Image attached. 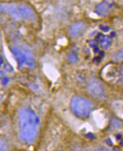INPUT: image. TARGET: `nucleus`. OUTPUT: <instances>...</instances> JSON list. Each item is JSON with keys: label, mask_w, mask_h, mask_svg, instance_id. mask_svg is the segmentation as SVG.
<instances>
[{"label": "nucleus", "mask_w": 123, "mask_h": 151, "mask_svg": "<svg viewBox=\"0 0 123 151\" xmlns=\"http://www.w3.org/2000/svg\"><path fill=\"white\" fill-rule=\"evenodd\" d=\"M39 119L35 113L28 109H23L19 114L20 137L26 143H32L38 134Z\"/></svg>", "instance_id": "nucleus-1"}, {"label": "nucleus", "mask_w": 123, "mask_h": 151, "mask_svg": "<svg viewBox=\"0 0 123 151\" xmlns=\"http://www.w3.org/2000/svg\"><path fill=\"white\" fill-rule=\"evenodd\" d=\"M70 107L71 110L75 115L84 118L89 116L92 109L93 105L87 99L75 96L71 99Z\"/></svg>", "instance_id": "nucleus-2"}, {"label": "nucleus", "mask_w": 123, "mask_h": 151, "mask_svg": "<svg viewBox=\"0 0 123 151\" xmlns=\"http://www.w3.org/2000/svg\"><path fill=\"white\" fill-rule=\"evenodd\" d=\"M11 51L17 60L19 67L24 66L33 67L35 64V60L31 52L26 48L20 47H12Z\"/></svg>", "instance_id": "nucleus-3"}, {"label": "nucleus", "mask_w": 123, "mask_h": 151, "mask_svg": "<svg viewBox=\"0 0 123 151\" xmlns=\"http://www.w3.org/2000/svg\"><path fill=\"white\" fill-rule=\"evenodd\" d=\"M88 91L92 96L96 98H101L105 94L104 88L102 83L95 78L91 79L89 81Z\"/></svg>", "instance_id": "nucleus-4"}, {"label": "nucleus", "mask_w": 123, "mask_h": 151, "mask_svg": "<svg viewBox=\"0 0 123 151\" xmlns=\"http://www.w3.org/2000/svg\"><path fill=\"white\" fill-rule=\"evenodd\" d=\"M113 6V0H104L96 6L95 11L99 15L106 16L110 13Z\"/></svg>", "instance_id": "nucleus-5"}, {"label": "nucleus", "mask_w": 123, "mask_h": 151, "mask_svg": "<svg viewBox=\"0 0 123 151\" xmlns=\"http://www.w3.org/2000/svg\"><path fill=\"white\" fill-rule=\"evenodd\" d=\"M86 28V24L81 21L72 24L69 30V35L70 38L73 39L78 38L85 32Z\"/></svg>", "instance_id": "nucleus-6"}, {"label": "nucleus", "mask_w": 123, "mask_h": 151, "mask_svg": "<svg viewBox=\"0 0 123 151\" xmlns=\"http://www.w3.org/2000/svg\"><path fill=\"white\" fill-rule=\"evenodd\" d=\"M18 9L21 19L26 20H34L35 13L29 6L24 4H20L18 5Z\"/></svg>", "instance_id": "nucleus-7"}, {"label": "nucleus", "mask_w": 123, "mask_h": 151, "mask_svg": "<svg viewBox=\"0 0 123 151\" xmlns=\"http://www.w3.org/2000/svg\"><path fill=\"white\" fill-rule=\"evenodd\" d=\"M98 36V39L100 40V44L101 47L105 49L108 48L112 45V41L110 37L109 36H104L102 37V35H100Z\"/></svg>", "instance_id": "nucleus-8"}, {"label": "nucleus", "mask_w": 123, "mask_h": 151, "mask_svg": "<svg viewBox=\"0 0 123 151\" xmlns=\"http://www.w3.org/2000/svg\"><path fill=\"white\" fill-rule=\"evenodd\" d=\"M112 60L117 62H120L123 61V48L113 54L112 56Z\"/></svg>", "instance_id": "nucleus-9"}, {"label": "nucleus", "mask_w": 123, "mask_h": 151, "mask_svg": "<svg viewBox=\"0 0 123 151\" xmlns=\"http://www.w3.org/2000/svg\"><path fill=\"white\" fill-rule=\"evenodd\" d=\"M7 148V145L4 140L0 139V151H5Z\"/></svg>", "instance_id": "nucleus-10"}, {"label": "nucleus", "mask_w": 123, "mask_h": 151, "mask_svg": "<svg viewBox=\"0 0 123 151\" xmlns=\"http://www.w3.org/2000/svg\"><path fill=\"white\" fill-rule=\"evenodd\" d=\"M69 59L72 62H76L78 60V58L77 57L76 55H75V54H70L69 56Z\"/></svg>", "instance_id": "nucleus-11"}, {"label": "nucleus", "mask_w": 123, "mask_h": 151, "mask_svg": "<svg viewBox=\"0 0 123 151\" xmlns=\"http://www.w3.org/2000/svg\"><path fill=\"white\" fill-rule=\"evenodd\" d=\"M121 144H122V145H123V140L122 142V143H121Z\"/></svg>", "instance_id": "nucleus-12"}]
</instances>
